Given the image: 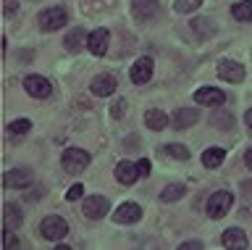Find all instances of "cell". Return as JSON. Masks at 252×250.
Listing matches in <instances>:
<instances>
[{
	"label": "cell",
	"mask_w": 252,
	"mask_h": 250,
	"mask_svg": "<svg viewBox=\"0 0 252 250\" xmlns=\"http://www.w3.org/2000/svg\"><path fill=\"white\" fill-rule=\"evenodd\" d=\"M202 5V0H176V11L179 13H192Z\"/></svg>",
	"instance_id": "obj_26"
},
{
	"label": "cell",
	"mask_w": 252,
	"mask_h": 250,
	"mask_svg": "<svg viewBox=\"0 0 252 250\" xmlns=\"http://www.w3.org/2000/svg\"><path fill=\"white\" fill-rule=\"evenodd\" d=\"M5 187H27L32 184V171L27 169H13V171H5Z\"/></svg>",
	"instance_id": "obj_16"
},
{
	"label": "cell",
	"mask_w": 252,
	"mask_h": 250,
	"mask_svg": "<svg viewBox=\"0 0 252 250\" xmlns=\"http://www.w3.org/2000/svg\"><path fill=\"white\" fill-rule=\"evenodd\" d=\"M139 218H142V208L137 206V203H121V206L116 208V214H113L116 224H137Z\"/></svg>",
	"instance_id": "obj_8"
},
{
	"label": "cell",
	"mask_w": 252,
	"mask_h": 250,
	"mask_svg": "<svg viewBox=\"0 0 252 250\" xmlns=\"http://www.w3.org/2000/svg\"><path fill=\"white\" fill-rule=\"evenodd\" d=\"M189 248H192V250H200L202 242H200V240H187V242H181V250H189Z\"/></svg>",
	"instance_id": "obj_29"
},
{
	"label": "cell",
	"mask_w": 252,
	"mask_h": 250,
	"mask_svg": "<svg viewBox=\"0 0 252 250\" xmlns=\"http://www.w3.org/2000/svg\"><path fill=\"white\" fill-rule=\"evenodd\" d=\"M231 16L236 21H252V0H239V3H234Z\"/></svg>",
	"instance_id": "obj_22"
},
{
	"label": "cell",
	"mask_w": 252,
	"mask_h": 250,
	"mask_svg": "<svg viewBox=\"0 0 252 250\" xmlns=\"http://www.w3.org/2000/svg\"><path fill=\"white\" fill-rule=\"evenodd\" d=\"M110 203L108 198H102V195H90V198H84V216L87 218H102L108 214Z\"/></svg>",
	"instance_id": "obj_6"
},
{
	"label": "cell",
	"mask_w": 252,
	"mask_h": 250,
	"mask_svg": "<svg viewBox=\"0 0 252 250\" xmlns=\"http://www.w3.org/2000/svg\"><path fill=\"white\" fill-rule=\"evenodd\" d=\"M145 124H147V129L160 132V129L168 127V116H165L160 108H150V111L145 113Z\"/></svg>",
	"instance_id": "obj_18"
},
{
	"label": "cell",
	"mask_w": 252,
	"mask_h": 250,
	"mask_svg": "<svg viewBox=\"0 0 252 250\" xmlns=\"http://www.w3.org/2000/svg\"><path fill=\"white\" fill-rule=\"evenodd\" d=\"M150 79H153V58L145 56L131 66V82L134 84H147Z\"/></svg>",
	"instance_id": "obj_11"
},
{
	"label": "cell",
	"mask_w": 252,
	"mask_h": 250,
	"mask_svg": "<svg viewBox=\"0 0 252 250\" xmlns=\"http://www.w3.org/2000/svg\"><path fill=\"white\" fill-rule=\"evenodd\" d=\"M108 40H110V35H108V29H94V32L87 37V48H90L92 56H105V50H108Z\"/></svg>",
	"instance_id": "obj_10"
},
{
	"label": "cell",
	"mask_w": 252,
	"mask_h": 250,
	"mask_svg": "<svg viewBox=\"0 0 252 250\" xmlns=\"http://www.w3.org/2000/svg\"><path fill=\"white\" fill-rule=\"evenodd\" d=\"M137 166H139V174H142V177H147V174H150V169H153V166H150V161H147V158L137 161Z\"/></svg>",
	"instance_id": "obj_30"
},
{
	"label": "cell",
	"mask_w": 252,
	"mask_h": 250,
	"mask_svg": "<svg viewBox=\"0 0 252 250\" xmlns=\"http://www.w3.org/2000/svg\"><path fill=\"white\" fill-rule=\"evenodd\" d=\"M24 90H27V95L37 98V100H42V98H47V95L53 92L50 82H47L45 76H39V74H32V76H27V79H24Z\"/></svg>",
	"instance_id": "obj_5"
},
{
	"label": "cell",
	"mask_w": 252,
	"mask_h": 250,
	"mask_svg": "<svg viewBox=\"0 0 252 250\" xmlns=\"http://www.w3.org/2000/svg\"><path fill=\"white\" fill-rule=\"evenodd\" d=\"M66 21H68V13L63 8H45L39 13V29H42V32H55V29H61Z\"/></svg>",
	"instance_id": "obj_4"
},
{
	"label": "cell",
	"mask_w": 252,
	"mask_h": 250,
	"mask_svg": "<svg viewBox=\"0 0 252 250\" xmlns=\"http://www.w3.org/2000/svg\"><path fill=\"white\" fill-rule=\"evenodd\" d=\"M39 232H42L45 240L58 242V240H63L68 234V224L63 221L61 216H47V218H42V224H39Z\"/></svg>",
	"instance_id": "obj_3"
},
{
	"label": "cell",
	"mask_w": 252,
	"mask_h": 250,
	"mask_svg": "<svg viewBox=\"0 0 252 250\" xmlns=\"http://www.w3.org/2000/svg\"><path fill=\"white\" fill-rule=\"evenodd\" d=\"M131 11L137 19L147 21L158 13V0H131Z\"/></svg>",
	"instance_id": "obj_14"
},
{
	"label": "cell",
	"mask_w": 252,
	"mask_h": 250,
	"mask_svg": "<svg viewBox=\"0 0 252 250\" xmlns=\"http://www.w3.org/2000/svg\"><path fill=\"white\" fill-rule=\"evenodd\" d=\"M244 124H247V127L252 129V108H250V111H247V113H244Z\"/></svg>",
	"instance_id": "obj_32"
},
{
	"label": "cell",
	"mask_w": 252,
	"mask_h": 250,
	"mask_svg": "<svg viewBox=\"0 0 252 250\" xmlns=\"http://www.w3.org/2000/svg\"><path fill=\"white\" fill-rule=\"evenodd\" d=\"M223 158H226V150H223V147H208V150L202 153V166L216 169V166H220V163H223Z\"/></svg>",
	"instance_id": "obj_20"
},
{
	"label": "cell",
	"mask_w": 252,
	"mask_h": 250,
	"mask_svg": "<svg viewBox=\"0 0 252 250\" xmlns=\"http://www.w3.org/2000/svg\"><path fill=\"white\" fill-rule=\"evenodd\" d=\"M139 177H142V174H139V166H137V163L121 161V163L116 166V179H118L121 184H134Z\"/></svg>",
	"instance_id": "obj_13"
},
{
	"label": "cell",
	"mask_w": 252,
	"mask_h": 250,
	"mask_svg": "<svg viewBox=\"0 0 252 250\" xmlns=\"http://www.w3.org/2000/svg\"><path fill=\"white\" fill-rule=\"evenodd\" d=\"M163 153H168L171 158H176V161H187V158H189V150H187L184 145H179V143L165 145V147H163Z\"/></svg>",
	"instance_id": "obj_25"
},
{
	"label": "cell",
	"mask_w": 252,
	"mask_h": 250,
	"mask_svg": "<svg viewBox=\"0 0 252 250\" xmlns=\"http://www.w3.org/2000/svg\"><path fill=\"white\" fill-rule=\"evenodd\" d=\"M82 195H84V187H82V184H74V187L66 192V198H68V200H79Z\"/></svg>",
	"instance_id": "obj_27"
},
{
	"label": "cell",
	"mask_w": 252,
	"mask_h": 250,
	"mask_svg": "<svg viewBox=\"0 0 252 250\" xmlns=\"http://www.w3.org/2000/svg\"><path fill=\"white\" fill-rule=\"evenodd\" d=\"M220 242H223V248H239V250L250 245L247 234H244L242 229H236V226H234V229H226L223 237H220Z\"/></svg>",
	"instance_id": "obj_17"
},
{
	"label": "cell",
	"mask_w": 252,
	"mask_h": 250,
	"mask_svg": "<svg viewBox=\"0 0 252 250\" xmlns=\"http://www.w3.org/2000/svg\"><path fill=\"white\" fill-rule=\"evenodd\" d=\"M218 76L223 82H234V84H239L244 79V69L236 64V61H220L218 64Z\"/></svg>",
	"instance_id": "obj_12"
},
{
	"label": "cell",
	"mask_w": 252,
	"mask_h": 250,
	"mask_svg": "<svg viewBox=\"0 0 252 250\" xmlns=\"http://www.w3.org/2000/svg\"><path fill=\"white\" fill-rule=\"evenodd\" d=\"M231 203H234V195L231 192H226V190L213 192L210 198H208V216L210 218H223L228 214V208H231Z\"/></svg>",
	"instance_id": "obj_2"
},
{
	"label": "cell",
	"mask_w": 252,
	"mask_h": 250,
	"mask_svg": "<svg viewBox=\"0 0 252 250\" xmlns=\"http://www.w3.org/2000/svg\"><path fill=\"white\" fill-rule=\"evenodd\" d=\"M244 163H247V166L252 169V147H250V150H247V153H244Z\"/></svg>",
	"instance_id": "obj_31"
},
{
	"label": "cell",
	"mask_w": 252,
	"mask_h": 250,
	"mask_svg": "<svg viewBox=\"0 0 252 250\" xmlns=\"http://www.w3.org/2000/svg\"><path fill=\"white\" fill-rule=\"evenodd\" d=\"M194 103H200V106H223L226 95L218 87H200L194 92Z\"/></svg>",
	"instance_id": "obj_9"
},
{
	"label": "cell",
	"mask_w": 252,
	"mask_h": 250,
	"mask_svg": "<svg viewBox=\"0 0 252 250\" xmlns=\"http://www.w3.org/2000/svg\"><path fill=\"white\" fill-rule=\"evenodd\" d=\"M197 119H200V113H197L194 108H179L176 116H173V127L176 129H189Z\"/></svg>",
	"instance_id": "obj_19"
},
{
	"label": "cell",
	"mask_w": 252,
	"mask_h": 250,
	"mask_svg": "<svg viewBox=\"0 0 252 250\" xmlns=\"http://www.w3.org/2000/svg\"><path fill=\"white\" fill-rule=\"evenodd\" d=\"M5 214H3V226L5 229H19V226L24 224V214H21V208L19 206H13V203H5Z\"/></svg>",
	"instance_id": "obj_15"
},
{
	"label": "cell",
	"mask_w": 252,
	"mask_h": 250,
	"mask_svg": "<svg viewBox=\"0 0 252 250\" xmlns=\"http://www.w3.org/2000/svg\"><path fill=\"white\" fill-rule=\"evenodd\" d=\"M61 163L68 174H82V171L90 166V153L82 150V147H68V150H63Z\"/></svg>",
	"instance_id": "obj_1"
},
{
	"label": "cell",
	"mask_w": 252,
	"mask_h": 250,
	"mask_svg": "<svg viewBox=\"0 0 252 250\" xmlns=\"http://www.w3.org/2000/svg\"><path fill=\"white\" fill-rule=\"evenodd\" d=\"M184 192H187V187H184V184H181V182H173V184H168V187H163L160 200H163V203L181 200V198H184Z\"/></svg>",
	"instance_id": "obj_21"
},
{
	"label": "cell",
	"mask_w": 252,
	"mask_h": 250,
	"mask_svg": "<svg viewBox=\"0 0 252 250\" xmlns=\"http://www.w3.org/2000/svg\"><path fill=\"white\" fill-rule=\"evenodd\" d=\"M110 113H113L116 119H121V116L126 113V100H116V103H113V111H110Z\"/></svg>",
	"instance_id": "obj_28"
},
{
	"label": "cell",
	"mask_w": 252,
	"mask_h": 250,
	"mask_svg": "<svg viewBox=\"0 0 252 250\" xmlns=\"http://www.w3.org/2000/svg\"><path fill=\"white\" fill-rule=\"evenodd\" d=\"M29 129H32V121L29 119H19V121L8 124V135H11V137H24Z\"/></svg>",
	"instance_id": "obj_24"
},
{
	"label": "cell",
	"mask_w": 252,
	"mask_h": 250,
	"mask_svg": "<svg viewBox=\"0 0 252 250\" xmlns=\"http://www.w3.org/2000/svg\"><path fill=\"white\" fill-rule=\"evenodd\" d=\"M63 45H66L71 53H76V50L84 45V29H74V32L66 37V42H63Z\"/></svg>",
	"instance_id": "obj_23"
},
{
	"label": "cell",
	"mask_w": 252,
	"mask_h": 250,
	"mask_svg": "<svg viewBox=\"0 0 252 250\" xmlns=\"http://www.w3.org/2000/svg\"><path fill=\"white\" fill-rule=\"evenodd\" d=\"M116 87H118V82H116V76H113V74H100V76H94L92 84H90L92 95H97V98H108V95H113Z\"/></svg>",
	"instance_id": "obj_7"
}]
</instances>
